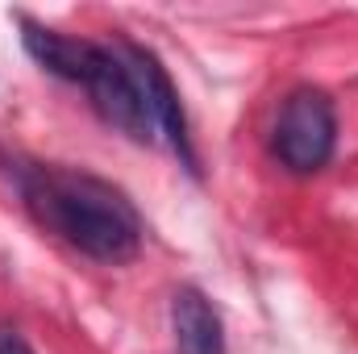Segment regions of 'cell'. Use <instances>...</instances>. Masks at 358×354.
Instances as JSON below:
<instances>
[{
  "label": "cell",
  "instance_id": "2",
  "mask_svg": "<svg viewBox=\"0 0 358 354\" xmlns=\"http://www.w3.org/2000/svg\"><path fill=\"white\" fill-rule=\"evenodd\" d=\"M338 146V113L321 88H296L275 121V155L287 171L313 176L329 167Z\"/></svg>",
  "mask_w": 358,
  "mask_h": 354
},
{
  "label": "cell",
  "instance_id": "4",
  "mask_svg": "<svg viewBox=\"0 0 358 354\" xmlns=\"http://www.w3.org/2000/svg\"><path fill=\"white\" fill-rule=\"evenodd\" d=\"M125 63H129V71H134L138 88H142L146 104H150V117H155V125L167 134L171 150L183 159V167L196 176V171H200V163H196V150H192L187 117H183V104H179V92H176V84H171V76L163 71V63H159L150 50H142V46H134V42L125 46Z\"/></svg>",
  "mask_w": 358,
  "mask_h": 354
},
{
  "label": "cell",
  "instance_id": "6",
  "mask_svg": "<svg viewBox=\"0 0 358 354\" xmlns=\"http://www.w3.org/2000/svg\"><path fill=\"white\" fill-rule=\"evenodd\" d=\"M171 330L179 354H225L221 317L200 288H179L171 296Z\"/></svg>",
  "mask_w": 358,
  "mask_h": 354
},
{
  "label": "cell",
  "instance_id": "5",
  "mask_svg": "<svg viewBox=\"0 0 358 354\" xmlns=\"http://www.w3.org/2000/svg\"><path fill=\"white\" fill-rule=\"evenodd\" d=\"M21 42L29 50V59L38 67H46L50 76L59 80H71V84H84L96 63V42H84V38H67L59 29H46V25H34V21H21Z\"/></svg>",
  "mask_w": 358,
  "mask_h": 354
},
{
  "label": "cell",
  "instance_id": "7",
  "mask_svg": "<svg viewBox=\"0 0 358 354\" xmlns=\"http://www.w3.org/2000/svg\"><path fill=\"white\" fill-rule=\"evenodd\" d=\"M0 354H34V346H29L21 334H13V330H0Z\"/></svg>",
  "mask_w": 358,
  "mask_h": 354
},
{
  "label": "cell",
  "instance_id": "3",
  "mask_svg": "<svg viewBox=\"0 0 358 354\" xmlns=\"http://www.w3.org/2000/svg\"><path fill=\"white\" fill-rule=\"evenodd\" d=\"M84 88L92 92V104H96V113H100L108 125H117V129L129 134L134 142H150V138H155L159 125H155V117H150V104H146V96L138 88L129 63H125L117 50H108V46L96 50V63H92Z\"/></svg>",
  "mask_w": 358,
  "mask_h": 354
},
{
  "label": "cell",
  "instance_id": "1",
  "mask_svg": "<svg viewBox=\"0 0 358 354\" xmlns=\"http://www.w3.org/2000/svg\"><path fill=\"white\" fill-rule=\"evenodd\" d=\"M21 196L42 229H50L96 263H129L142 246L138 208L113 183L88 171L29 167L21 171Z\"/></svg>",
  "mask_w": 358,
  "mask_h": 354
}]
</instances>
